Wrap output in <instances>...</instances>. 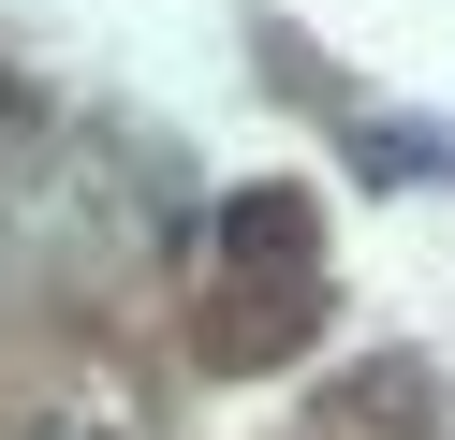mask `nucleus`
Returning <instances> with one entry per match:
<instances>
[{"instance_id":"nucleus-1","label":"nucleus","mask_w":455,"mask_h":440,"mask_svg":"<svg viewBox=\"0 0 455 440\" xmlns=\"http://www.w3.org/2000/svg\"><path fill=\"white\" fill-rule=\"evenodd\" d=\"M353 162L382 176V191H426V176H455V132H426V117H367Z\"/></svg>"}]
</instances>
